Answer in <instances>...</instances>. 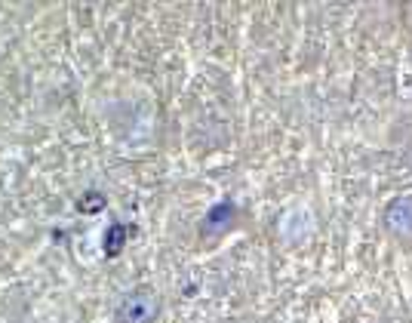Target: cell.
Masks as SVG:
<instances>
[{"label":"cell","mask_w":412,"mask_h":323,"mask_svg":"<svg viewBox=\"0 0 412 323\" xmlns=\"http://www.w3.org/2000/svg\"><path fill=\"white\" fill-rule=\"evenodd\" d=\"M384 225L397 237H412V197H400L384 209Z\"/></svg>","instance_id":"obj_2"},{"label":"cell","mask_w":412,"mask_h":323,"mask_svg":"<svg viewBox=\"0 0 412 323\" xmlns=\"http://www.w3.org/2000/svg\"><path fill=\"white\" fill-rule=\"evenodd\" d=\"M234 203H228V200H222V203H216V207L206 213V219H203V225L200 231L206 237H216V234H222V231H228L231 225H234Z\"/></svg>","instance_id":"obj_3"},{"label":"cell","mask_w":412,"mask_h":323,"mask_svg":"<svg viewBox=\"0 0 412 323\" xmlns=\"http://www.w3.org/2000/svg\"><path fill=\"white\" fill-rule=\"evenodd\" d=\"M157 308H161V302L151 289H136L121 302L117 314H121V323H151L157 317Z\"/></svg>","instance_id":"obj_1"},{"label":"cell","mask_w":412,"mask_h":323,"mask_svg":"<svg viewBox=\"0 0 412 323\" xmlns=\"http://www.w3.org/2000/svg\"><path fill=\"white\" fill-rule=\"evenodd\" d=\"M126 240H130V228L121 225V222H114V225L108 228V234H105V256H108V259L121 256L126 249Z\"/></svg>","instance_id":"obj_4"},{"label":"cell","mask_w":412,"mask_h":323,"mask_svg":"<svg viewBox=\"0 0 412 323\" xmlns=\"http://www.w3.org/2000/svg\"><path fill=\"white\" fill-rule=\"evenodd\" d=\"M105 207H108V200H105V194H99V191H83V197L77 200V209H81L83 216H99Z\"/></svg>","instance_id":"obj_5"}]
</instances>
